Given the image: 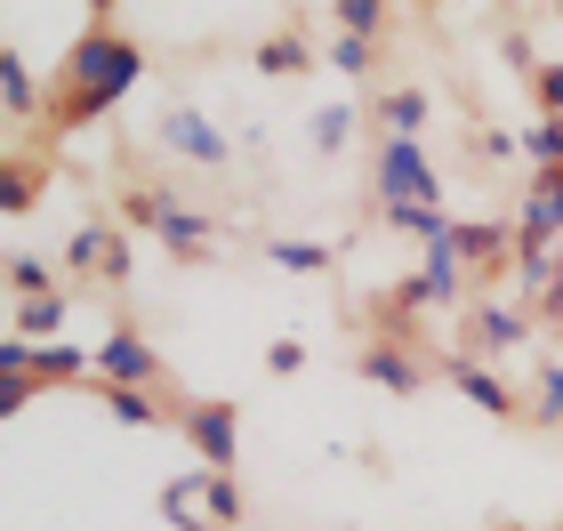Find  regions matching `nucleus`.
I'll use <instances>...</instances> for the list:
<instances>
[{
  "label": "nucleus",
  "mask_w": 563,
  "mask_h": 531,
  "mask_svg": "<svg viewBox=\"0 0 563 531\" xmlns=\"http://www.w3.org/2000/svg\"><path fill=\"white\" fill-rule=\"evenodd\" d=\"M137 81H145V41L121 33V24H89V33L57 57V81H48V113H41L48 145L73 137V130H97Z\"/></svg>",
  "instance_id": "nucleus-1"
},
{
  "label": "nucleus",
  "mask_w": 563,
  "mask_h": 531,
  "mask_svg": "<svg viewBox=\"0 0 563 531\" xmlns=\"http://www.w3.org/2000/svg\"><path fill=\"white\" fill-rule=\"evenodd\" d=\"M371 201H378V218H387V210H434V201H443V177H434L419 137H378Z\"/></svg>",
  "instance_id": "nucleus-2"
},
{
  "label": "nucleus",
  "mask_w": 563,
  "mask_h": 531,
  "mask_svg": "<svg viewBox=\"0 0 563 531\" xmlns=\"http://www.w3.org/2000/svg\"><path fill=\"white\" fill-rule=\"evenodd\" d=\"M354 378L378 395H427L434 378H443V354H427V339H363L354 346Z\"/></svg>",
  "instance_id": "nucleus-3"
},
{
  "label": "nucleus",
  "mask_w": 563,
  "mask_h": 531,
  "mask_svg": "<svg viewBox=\"0 0 563 531\" xmlns=\"http://www.w3.org/2000/svg\"><path fill=\"white\" fill-rule=\"evenodd\" d=\"M540 339V314L523 307V298H499V290H483L475 307H467V354L475 363H499V354H516Z\"/></svg>",
  "instance_id": "nucleus-4"
},
{
  "label": "nucleus",
  "mask_w": 563,
  "mask_h": 531,
  "mask_svg": "<svg viewBox=\"0 0 563 531\" xmlns=\"http://www.w3.org/2000/svg\"><path fill=\"white\" fill-rule=\"evenodd\" d=\"M177 435L194 443L201 467H234V460H242V402H225V395L177 402Z\"/></svg>",
  "instance_id": "nucleus-5"
},
{
  "label": "nucleus",
  "mask_w": 563,
  "mask_h": 531,
  "mask_svg": "<svg viewBox=\"0 0 563 531\" xmlns=\"http://www.w3.org/2000/svg\"><path fill=\"white\" fill-rule=\"evenodd\" d=\"M451 242H459V258L475 266V290H499L507 274H516V218H451Z\"/></svg>",
  "instance_id": "nucleus-6"
},
{
  "label": "nucleus",
  "mask_w": 563,
  "mask_h": 531,
  "mask_svg": "<svg viewBox=\"0 0 563 531\" xmlns=\"http://www.w3.org/2000/svg\"><path fill=\"white\" fill-rule=\"evenodd\" d=\"M443 378H451V387L475 402L483 419H499V427H523V411H531V402H523L516 387H507V378H499L492 363H475L467 346H443Z\"/></svg>",
  "instance_id": "nucleus-7"
},
{
  "label": "nucleus",
  "mask_w": 563,
  "mask_h": 531,
  "mask_svg": "<svg viewBox=\"0 0 563 531\" xmlns=\"http://www.w3.org/2000/svg\"><path fill=\"white\" fill-rule=\"evenodd\" d=\"M153 137H162L186 169H225V162H234V137H225L201 106H169L162 121H153Z\"/></svg>",
  "instance_id": "nucleus-8"
},
{
  "label": "nucleus",
  "mask_w": 563,
  "mask_h": 531,
  "mask_svg": "<svg viewBox=\"0 0 563 531\" xmlns=\"http://www.w3.org/2000/svg\"><path fill=\"white\" fill-rule=\"evenodd\" d=\"M162 354L145 346V331H130V322H113L106 339H97V387H162Z\"/></svg>",
  "instance_id": "nucleus-9"
},
{
  "label": "nucleus",
  "mask_w": 563,
  "mask_h": 531,
  "mask_svg": "<svg viewBox=\"0 0 563 531\" xmlns=\"http://www.w3.org/2000/svg\"><path fill=\"white\" fill-rule=\"evenodd\" d=\"M153 242H162L177 266H210V250H218V218L169 193V201H162V218H153Z\"/></svg>",
  "instance_id": "nucleus-10"
},
{
  "label": "nucleus",
  "mask_w": 563,
  "mask_h": 531,
  "mask_svg": "<svg viewBox=\"0 0 563 531\" xmlns=\"http://www.w3.org/2000/svg\"><path fill=\"white\" fill-rule=\"evenodd\" d=\"M121 234H130V225H121L113 210H97V218H81L65 234V274H89V283H106V266H113V250H121Z\"/></svg>",
  "instance_id": "nucleus-11"
},
{
  "label": "nucleus",
  "mask_w": 563,
  "mask_h": 531,
  "mask_svg": "<svg viewBox=\"0 0 563 531\" xmlns=\"http://www.w3.org/2000/svg\"><path fill=\"white\" fill-rule=\"evenodd\" d=\"M516 234L523 242H563V169H531V193H523V210H516Z\"/></svg>",
  "instance_id": "nucleus-12"
},
{
  "label": "nucleus",
  "mask_w": 563,
  "mask_h": 531,
  "mask_svg": "<svg viewBox=\"0 0 563 531\" xmlns=\"http://www.w3.org/2000/svg\"><path fill=\"white\" fill-rule=\"evenodd\" d=\"M48 177H57V154H24V145H16V154L0 162V210H9V218H24V210L41 201V186H48Z\"/></svg>",
  "instance_id": "nucleus-13"
},
{
  "label": "nucleus",
  "mask_w": 563,
  "mask_h": 531,
  "mask_svg": "<svg viewBox=\"0 0 563 531\" xmlns=\"http://www.w3.org/2000/svg\"><path fill=\"white\" fill-rule=\"evenodd\" d=\"M73 322V290H48V298H9V331L16 339H33V346H48Z\"/></svg>",
  "instance_id": "nucleus-14"
},
{
  "label": "nucleus",
  "mask_w": 563,
  "mask_h": 531,
  "mask_svg": "<svg viewBox=\"0 0 563 531\" xmlns=\"http://www.w3.org/2000/svg\"><path fill=\"white\" fill-rule=\"evenodd\" d=\"M153 508H162V523H177V531H218V516L201 508V467L169 475V484L153 491Z\"/></svg>",
  "instance_id": "nucleus-15"
},
{
  "label": "nucleus",
  "mask_w": 563,
  "mask_h": 531,
  "mask_svg": "<svg viewBox=\"0 0 563 531\" xmlns=\"http://www.w3.org/2000/svg\"><path fill=\"white\" fill-rule=\"evenodd\" d=\"M0 106H9V121H41L48 113V89H41V73L24 65V48L0 57Z\"/></svg>",
  "instance_id": "nucleus-16"
},
{
  "label": "nucleus",
  "mask_w": 563,
  "mask_h": 531,
  "mask_svg": "<svg viewBox=\"0 0 563 531\" xmlns=\"http://www.w3.org/2000/svg\"><path fill=\"white\" fill-rule=\"evenodd\" d=\"M314 57H322V48L306 33H266L258 48H250V65H258L266 81H298V73H314Z\"/></svg>",
  "instance_id": "nucleus-17"
},
{
  "label": "nucleus",
  "mask_w": 563,
  "mask_h": 531,
  "mask_svg": "<svg viewBox=\"0 0 563 531\" xmlns=\"http://www.w3.org/2000/svg\"><path fill=\"white\" fill-rule=\"evenodd\" d=\"M378 130H387V137H419L427 130V113H434V97L427 89H411V81H395V89H378Z\"/></svg>",
  "instance_id": "nucleus-18"
},
{
  "label": "nucleus",
  "mask_w": 563,
  "mask_h": 531,
  "mask_svg": "<svg viewBox=\"0 0 563 531\" xmlns=\"http://www.w3.org/2000/svg\"><path fill=\"white\" fill-rule=\"evenodd\" d=\"M97 395L121 427H177V402H162V387H97Z\"/></svg>",
  "instance_id": "nucleus-19"
},
{
  "label": "nucleus",
  "mask_w": 563,
  "mask_h": 531,
  "mask_svg": "<svg viewBox=\"0 0 563 531\" xmlns=\"http://www.w3.org/2000/svg\"><path fill=\"white\" fill-rule=\"evenodd\" d=\"M201 508L218 516V531H242L250 523V499H242V475L234 467H201Z\"/></svg>",
  "instance_id": "nucleus-20"
},
{
  "label": "nucleus",
  "mask_w": 563,
  "mask_h": 531,
  "mask_svg": "<svg viewBox=\"0 0 563 531\" xmlns=\"http://www.w3.org/2000/svg\"><path fill=\"white\" fill-rule=\"evenodd\" d=\"M33 378L41 387H73V378H97V346H65V339H48L33 354Z\"/></svg>",
  "instance_id": "nucleus-21"
},
{
  "label": "nucleus",
  "mask_w": 563,
  "mask_h": 531,
  "mask_svg": "<svg viewBox=\"0 0 563 531\" xmlns=\"http://www.w3.org/2000/svg\"><path fill=\"white\" fill-rule=\"evenodd\" d=\"M531 411H523V427H563V354H548L540 363V378H531Z\"/></svg>",
  "instance_id": "nucleus-22"
},
{
  "label": "nucleus",
  "mask_w": 563,
  "mask_h": 531,
  "mask_svg": "<svg viewBox=\"0 0 563 531\" xmlns=\"http://www.w3.org/2000/svg\"><path fill=\"white\" fill-rule=\"evenodd\" d=\"M322 65H330V73H346V81H371V73H378V41L330 33V41H322Z\"/></svg>",
  "instance_id": "nucleus-23"
},
{
  "label": "nucleus",
  "mask_w": 563,
  "mask_h": 531,
  "mask_svg": "<svg viewBox=\"0 0 563 531\" xmlns=\"http://www.w3.org/2000/svg\"><path fill=\"white\" fill-rule=\"evenodd\" d=\"M354 121H363L354 106H314V113H306V137H314V154H322V162H330V154H346Z\"/></svg>",
  "instance_id": "nucleus-24"
},
{
  "label": "nucleus",
  "mask_w": 563,
  "mask_h": 531,
  "mask_svg": "<svg viewBox=\"0 0 563 531\" xmlns=\"http://www.w3.org/2000/svg\"><path fill=\"white\" fill-rule=\"evenodd\" d=\"M330 16H339V33L387 48V0H330Z\"/></svg>",
  "instance_id": "nucleus-25"
},
{
  "label": "nucleus",
  "mask_w": 563,
  "mask_h": 531,
  "mask_svg": "<svg viewBox=\"0 0 563 531\" xmlns=\"http://www.w3.org/2000/svg\"><path fill=\"white\" fill-rule=\"evenodd\" d=\"M266 258H274V266H290V274H330V266H339V250H330V242H298V234H282V242H266Z\"/></svg>",
  "instance_id": "nucleus-26"
},
{
  "label": "nucleus",
  "mask_w": 563,
  "mask_h": 531,
  "mask_svg": "<svg viewBox=\"0 0 563 531\" xmlns=\"http://www.w3.org/2000/svg\"><path fill=\"white\" fill-rule=\"evenodd\" d=\"M57 274H65V266H48V258H33V250H16V258H9V298H48V290H65Z\"/></svg>",
  "instance_id": "nucleus-27"
},
{
  "label": "nucleus",
  "mask_w": 563,
  "mask_h": 531,
  "mask_svg": "<svg viewBox=\"0 0 563 531\" xmlns=\"http://www.w3.org/2000/svg\"><path fill=\"white\" fill-rule=\"evenodd\" d=\"M523 162L531 169H563V113H540L523 130Z\"/></svg>",
  "instance_id": "nucleus-28"
},
{
  "label": "nucleus",
  "mask_w": 563,
  "mask_h": 531,
  "mask_svg": "<svg viewBox=\"0 0 563 531\" xmlns=\"http://www.w3.org/2000/svg\"><path fill=\"white\" fill-rule=\"evenodd\" d=\"M516 154H523V130H499V121H483V130H475V162L483 169H507Z\"/></svg>",
  "instance_id": "nucleus-29"
},
{
  "label": "nucleus",
  "mask_w": 563,
  "mask_h": 531,
  "mask_svg": "<svg viewBox=\"0 0 563 531\" xmlns=\"http://www.w3.org/2000/svg\"><path fill=\"white\" fill-rule=\"evenodd\" d=\"M162 201H169L162 186H121L113 218H121V225H145V234H153V218H162Z\"/></svg>",
  "instance_id": "nucleus-30"
},
{
  "label": "nucleus",
  "mask_w": 563,
  "mask_h": 531,
  "mask_svg": "<svg viewBox=\"0 0 563 531\" xmlns=\"http://www.w3.org/2000/svg\"><path fill=\"white\" fill-rule=\"evenodd\" d=\"M266 370H274V378H298V370H306V339H274V346H266Z\"/></svg>",
  "instance_id": "nucleus-31"
},
{
  "label": "nucleus",
  "mask_w": 563,
  "mask_h": 531,
  "mask_svg": "<svg viewBox=\"0 0 563 531\" xmlns=\"http://www.w3.org/2000/svg\"><path fill=\"white\" fill-rule=\"evenodd\" d=\"M531 89H540V113H563V57L531 73Z\"/></svg>",
  "instance_id": "nucleus-32"
},
{
  "label": "nucleus",
  "mask_w": 563,
  "mask_h": 531,
  "mask_svg": "<svg viewBox=\"0 0 563 531\" xmlns=\"http://www.w3.org/2000/svg\"><path fill=\"white\" fill-rule=\"evenodd\" d=\"M499 57H507V65H516V73H523V81H531V73H540V57H531V33H499Z\"/></svg>",
  "instance_id": "nucleus-33"
},
{
  "label": "nucleus",
  "mask_w": 563,
  "mask_h": 531,
  "mask_svg": "<svg viewBox=\"0 0 563 531\" xmlns=\"http://www.w3.org/2000/svg\"><path fill=\"white\" fill-rule=\"evenodd\" d=\"M540 322H548V331H563V242H555V283H548V298H540Z\"/></svg>",
  "instance_id": "nucleus-34"
},
{
  "label": "nucleus",
  "mask_w": 563,
  "mask_h": 531,
  "mask_svg": "<svg viewBox=\"0 0 563 531\" xmlns=\"http://www.w3.org/2000/svg\"><path fill=\"white\" fill-rule=\"evenodd\" d=\"M33 395H41V378H0V411H9V419H16Z\"/></svg>",
  "instance_id": "nucleus-35"
},
{
  "label": "nucleus",
  "mask_w": 563,
  "mask_h": 531,
  "mask_svg": "<svg viewBox=\"0 0 563 531\" xmlns=\"http://www.w3.org/2000/svg\"><path fill=\"white\" fill-rule=\"evenodd\" d=\"M81 9H89L97 24H113V9H121V0H81Z\"/></svg>",
  "instance_id": "nucleus-36"
},
{
  "label": "nucleus",
  "mask_w": 563,
  "mask_h": 531,
  "mask_svg": "<svg viewBox=\"0 0 563 531\" xmlns=\"http://www.w3.org/2000/svg\"><path fill=\"white\" fill-rule=\"evenodd\" d=\"M419 9H443V0H419Z\"/></svg>",
  "instance_id": "nucleus-37"
},
{
  "label": "nucleus",
  "mask_w": 563,
  "mask_h": 531,
  "mask_svg": "<svg viewBox=\"0 0 563 531\" xmlns=\"http://www.w3.org/2000/svg\"><path fill=\"white\" fill-rule=\"evenodd\" d=\"M548 9H555V16H563V0H548Z\"/></svg>",
  "instance_id": "nucleus-38"
},
{
  "label": "nucleus",
  "mask_w": 563,
  "mask_h": 531,
  "mask_svg": "<svg viewBox=\"0 0 563 531\" xmlns=\"http://www.w3.org/2000/svg\"><path fill=\"white\" fill-rule=\"evenodd\" d=\"M507 531H516V523H507Z\"/></svg>",
  "instance_id": "nucleus-39"
},
{
  "label": "nucleus",
  "mask_w": 563,
  "mask_h": 531,
  "mask_svg": "<svg viewBox=\"0 0 563 531\" xmlns=\"http://www.w3.org/2000/svg\"><path fill=\"white\" fill-rule=\"evenodd\" d=\"M555 531H563V523H555Z\"/></svg>",
  "instance_id": "nucleus-40"
}]
</instances>
